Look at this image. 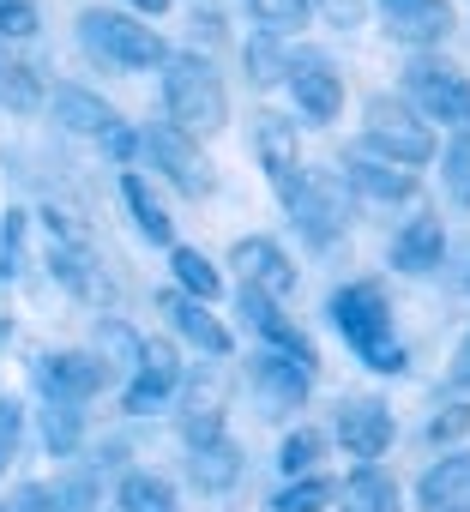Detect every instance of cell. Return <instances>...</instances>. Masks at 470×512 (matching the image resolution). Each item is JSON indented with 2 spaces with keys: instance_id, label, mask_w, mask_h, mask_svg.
Returning a JSON list of instances; mask_svg holds the SVG:
<instances>
[{
  "instance_id": "6da1fadb",
  "label": "cell",
  "mask_w": 470,
  "mask_h": 512,
  "mask_svg": "<svg viewBox=\"0 0 470 512\" xmlns=\"http://www.w3.org/2000/svg\"><path fill=\"white\" fill-rule=\"evenodd\" d=\"M326 314H332L338 338L356 350L362 368H374V374H404L410 356H404V338H398V326H392V302H386L380 284H344V290L326 302Z\"/></svg>"
},
{
  "instance_id": "7a4b0ae2",
  "label": "cell",
  "mask_w": 470,
  "mask_h": 512,
  "mask_svg": "<svg viewBox=\"0 0 470 512\" xmlns=\"http://www.w3.org/2000/svg\"><path fill=\"white\" fill-rule=\"evenodd\" d=\"M163 109L181 133L211 139L229 127V85L205 55H169L163 61Z\"/></svg>"
},
{
  "instance_id": "3957f363",
  "label": "cell",
  "mask_w": 470,
  "mask_h": 512,
  "mask_svg": "<svg viewBox=\"0 0 470 512\" xmlns=\"http://www.w3.org/2000/svg\"><path fill=\"white\" fill-rule=\"evenodd\" d=\"M79 43L115 73H151V67L169 61V43L151 25H139V13H115V7H85L79 13Z\"/></svg>"
},
{
  "instance_id": "277c9868",
  "label": "cell",
  "mask_w": 470,
  "mask_h": 512,
  "mask_svg": "<svg viewBox=\"0 0 470 512\" xmlns=\"http://www.w3.org/2000/svg\"><path fill=\"white\" fill-rule=\"evenodd\" d=\"M404 103L434 127H470V73L440 61L434 49H416L404 67Z\"/></svg>"
},
{
  "instance_id": "5b68a950",
  "label": "cell",
  "mask_w": 470,
  "mask_h": 512,
  "mask_svg": "<svg viewBox=\"0 0 470 512\" xmlns=\"http://www.w3.org/2000/svg\"><path fill=\"white\" fill-rule=\"evenodd\" d=\"M368 145L380 151V157H392V163H404V169H422V163H434V151H440V139H434V121L428 115H416L404 97H368Z\"/></svg>"
},
{
  "instance_id": "8992f818",
  "label": "cell",
  "mask_w": 470,
  "mask_h": 512,
  "mask_svg": "<svg viewBox=\"0 0 470 512\" xmlns=\"http://www.w3.org/2000/svg\"><path fill=\"white\" fill-rule=\"evenodd\" d=\"M145 139V151H151V163L187 193V199H205L211 187H217V169H211V157L199 151V139L193 133H181L175 121H157V127H145L139 133Z\"/></svg>"
},
{
  "instance_id": "52a82bcc",
  "label": "cell",
  "mask_w": 470,
  "mask_h": 512,
  "mask_svg": "<svg viewBox=\"0 0 470 512\" xmlns=\"http://www.w3.org/2000/svg\"><path fill=\"white\" fill-rule=\"evenodd\" d=\"M284 85H290V97H296V109L308 115V121H338L344 115V73L320 55V49H296L290 55V67H284Z\"/></svg>"
},
{
  "instance_id": "ba28073f",
  "label": "cell",
  "mask_w": 470,
  "mask_h": 512,
  "mask_svg": "<svg viewBox=\"0 0 470 512\" xmlns=\"http://www.w3.org/2000/svg\"><path fill=\"white\" fill-rule=\"evenodd\" d=\"M296 229L314 241V247H332L344 229H350V199H344V181H326V175H302V187L284 199Z\"/></svg>"
},
{
  "instance_id": "9c48e42d",
  "label": "cell",
  "mask_w": 470,
  "mask_h": 512,
  "mask_svg": "<svg viewBox=\"0 0 470 512\" xmlns=\"http://www.w3.org/2000/svg\"><path fill=\"white\" fill-rule=\"evenodd\" d=\"M332 440H338L350 458H362V464L386 458L392 440H398L392 404H380V398H344V404H338V422H332Z\"/></svg>"
},
{
  "instance_id": "30bf717a",
  "label": "cell",
  "mask_w": 470,
  "mask_h": 512,
  "mask_svg": "<svg viewBox=\"0 0 470 512\" xmlns=\"http://www.w3.org/2000/svg\"><path fill=\"white\" fill-rule=\"evenodd\" d=\"M254 157H260V169L272 175L278 199H290V193L302 187V133H296L290 115H278V109H260V115H254Z\"/></svg>"
},
{
  "instance_id": "8fae6325",
  "label": "cell",
  "mask_w": 470,
  "mask_h": 512,
  "mask_svg": "<svg viewBox=\"0 0 470 512\" xmlns=\"http://www.w3.org/2000/svg\"><path fill=\"white\" fill-rule=\"evenodd\" d=\"M344 181H350L362 199H374V205H398V199H416V169H404V163L380 157L368 139H362L356 151H344Z\"/></svg>"
},
{
  "instance_id": "7c38bea8",
  "label": "cell",
  "mask_w": 470,
  "mask_h": 512,
  "mask_svg": "<svg viewBox=\"0 0 470 512\" xmlns=\"http://www.w3.org/2000/svg\"><path fill=\"white\" fill-rule=\"evenodd\" d=\"M458 31L452 0H386V37L404 49H440Z\"/></svg>"
},
{
  "instance_id": "4fadbf2b",
  "label": "cell",
  "mask_w": 470,
  "mask_h": 512,
  "mask_svg": "<svg viewBox=\"0 0 470 512\" xmlns=\"http://www.w3.org/2000/svg\"><path fill=\"white\" fill-rule=\"evenodd\" d=\"M37 380H43V398H73V404H91L103 386H109V362L91 350H55L37 362Z\"/></svg>"
},
{
  "instance_id": "5bb4252c",
  "label": "cell",
  "mask_w": 470,
  "mask_h": 512,
  "mask_svg": "<svg viewBox=\"0 0 470 512\" xmlns=\"http://www.w3.org/2000/svg\"><path fill=\"white\" fill-rule=\"evenodd\" d=\"M229 266H235V278H242L248 290H266V296H290L296 290V266H290V253L272 235H242L229 247Z\"/></svg>"
},
{
  "instance_id": "9a60e30c",
  "label": "cell",
  "mask_w": 470,
  "mask_h": 512,
  "mask_svg": "<svg viewBox=\"0 0 470 512\" xmlns=\"http://www.w3.org/2000/svg\"><path fill=\"white\" fill-rule=\"evenodd\" d=\"M157 308L169 314V326H175L193 350H205V356H229V350H235V338H229V326L211 314V302H199V296H187V290H163Z\"/></svg>"
},
{
  "instance_id": "2e32d148",
  "label": "cell",
  "mask_w": 470,
  "mask_h": 512,
  "mask_svg": "<svg viewBox=\"0 0 470 512\" xmlns=\"http://www.w3.org/2000/svg\"><path fill=\"white\" fill-rule=\"evenodd\" d=\"M308 386H314V374H308L302 362H290L284 350H260V356H254V392H260V404H266L272 416L302 410V404H308Z\"/></svg>"
},
{
  "instance_id": "e0dca14e",
  "label": "cell",
  "mask_w": 470,
  "mask_h": 512,
  "mask_svg": "<svg viewBox=\"0 0 470 512\" xmlns=\"http://www.w3.org/2000/svg\"><path fill=\"white\" fill-rule=\"evenodd\" d=\"M175 386H181L175 356H169L163 344H145V356H139V368H133V380H127V410H133V416H151V410H163V404L175 398Z\"/></svg>"
},
{
  "instance_id": "ac0fdd59",
  "label": "cell",
  "mask_w": 470,
  "mask_h": 512,
  "mask_svg": "<svg viewBox=\"0 0 470 512\" xmlns=\"http://www.w3.org/2000/svg\"><path fill=\"white\" fill-rule=\"evenodd\" d=\"M242 308H248V326L266 338V350H284L290 362H302V368L314 374V344L278 314V296H266V290H242Z\"/></svg>"
},
{
  "instance_id": "d6986e66",
  "label": "cell",
  "mask_w": 470,
  "mask_h": 512,
  "mask_svg": "<svg viewBox=\"0 0 470 512\" xmlns=\"http://www.w3.org/2000/svg\"><path fill=\"white\" fill-rule=\"evenodd\" d=\"M440 253H446V223H440L434 211L410 217V223L392 235V266H398V272H410V278L434 272V266H440Z\"/></svg>"
},
{
  "instance_id": "ffe728a7",
  "label": "cell",
  "mask_w": 470,
  "mask_h": 512,
  "mask_svg": "<svg viewBox=\"0 0 470 512\" xmlns=\"http://www.w3.org/2000/svg\"><path fill=\"white\" fill-rule=\"evenodd\" d=\"M187 476H193L205 494H223V488L242 482V446L229 440V428L211 434V440H199V446H187Z\"/></svg>"
},
{
  "instance_id": "44dd1931",
  "label": "cell",
  "mask_w": 470,
  "mask_h": 512,
  "mask_svg": "<svg viewBox=\"0 0 470 512\" xmlns=\"http://www.w3.org/2000/svg\"><path fill=\"white\" fill-rule=\"evenodd\" d=\"M416 500L428 512H452V506H470V452H446L422 470L416 482Z\"/></svg>"
},
{
  "instance_id": "7402d4cb",
  "label": "cell",
  "mask_w": 470,
  "mask_h": 512,
  "mask_svg": "<svg viewBox=\"0 0 470 512\" xmlns=\"http://www.w3.org/2000/svg\"><path fill=\"white\" fill-rule=\"evenodd\" d=\"M55 121H61L67 133H85V139L103 145V133H109L121 115H115L97 91H85V85H61V91H55Z\"/></svg>"
},
{
  "instance_id": "603a6c76",
  "label": "cell",
  "mask_w": 470,
  "mask_h": 512,
  "mask_svg": "<svg viewBox=\"0 0 470 512\" xmlns=\"http://www.w3.org/2000/svg\"><path fill=\"white\" fill-rule=\"evenodd\" d=\"M181 392H187V398H181V440L199 446V440L223 434V386H217L211 374H199V380L181 386Z\"/></svg>"
},
{
  "instance_id": "cb8c5ba5",
  "label": "cell",
  "mask_w": 470,
  "mask_h": 512,
  "mask_svg": "<svg viewBox=\"0 0 470 512\" xmlns=\"http://www.w3.org/2000/svg\"><path fill=\"white\" fill-rule=\"evenodd\" d=\"M121 205L133 211V223H139V235H145V241H157V247H169V241H175V223H169V211H163V199L151 193V181H145V175L121 169Z\"/></svg>"
},
{
  "instance_id": "d4e9b609",
  "label": "cell",
  "mask_w": 470,
  "mask_h": 512,
  "mask_svg": "<svg viewBox=\"0 0 470 512\" xmlns=\"http://www.w3.org/2000/svg\"><path fill=\"white\" fill-rule=\"evenodd\" d=\"M338 512H398V482L380 464H356L338 488Z\"/></svg>"
},
{
  "instance_id": "484cf974",
  "label": "cell",
  "mask_w": 470,
  "mask_h": 512,
  "mask_svg": "<svg viewBox=\"0 0 470 512\" xmlns=\"http://www.w3.org/2000/svg\"><path fill=\"white\" fill-rule=\"evenodd\" d=\"M169 272H175V290H187L199 302H217L223 296V272L205 260L199 247H169Z\"/></svg>"
},
{
  "instance_id": "4316f807",
  "label": "cell",
  "mask_w": 470,
  "mask_h": 512,
  "mask_svg": "<svg viewBox=\"0 0 470 512\" xmlns=\"http://www.w3.org/2000/svg\"><path fill=\"white\" fill-rule=\"evenodd\" d=\"M115 500H121V512H181L175 488H169L163 476H151V470H127Z\"/></svg>"
},
{
  "instance_id": "83f0119b",
  "label": "cell",
  "mask_w": 470,
  "mask_h": 512,
  "mask_svg": "<svg viewBox=\"0 0 470 512\" xmlns=\"http://www.w3.org/2000/svg\"><path fill=\"white\" fill-rule=\"evenodd\" d=\"M49 266H55V278H61L73 296L109 302V284H103V272L91 266V253H79V247H55V253H49Z\"/></svg>"
},
{
  "instance_id": "f1b7e54d",
  "label": "cell",
  "mask_w": 470,
  "mask_h": 512,
  "mask_svg": "<svg viewBox=\"0 0 470 512\" xmlns=\"http://www.w3.org/2000/svg\"><path fill=\"white\" fill-rule=\"evenodd\" d=\"M242 67H248V79H254L260 91H272V85L284 79V67H290V55L278 49V31H254L248 49H242Z\"/></svg>"
},
{
  "instance_id": "f546056e",
  "label": "cell",
  "mask_w": 470,
  "mask_h": 512,
  "mask_svg": "<svg viewBox=\"0 0 470 512\" xmlns=\"http://www.w3.org/2000/svg\"><path fill=\"white\" fill-rule=\"evenodd\" d=\"M37 416H43V434H49V452H55V458H67V452L79 446V434H85V410H79L73 398H49V404H43Z\"/></svg>"
},
{
  "instance_id": "4dcf8cb0",
  "label": "cell",
  "mask_w": 470,
  "mask_h": 512,
  "mask_svg": "<svg viewBox=\"0 0 470 512\" xmlns=\"http://www.w3.org/2000/svg\"><path fill=\"white\" fill-rule=\"evenodd\" d=\"M242 7H248V19H254L260 31H278V37L314 25V7H308V0H242Z\"/></svg>"
},
{
  "instance_id": "1f68e13d",
  "label": "cell",
  "mask_w": 470,
  "mask_h": 512,
  "mask_svg": "<svg viewBox=\"0 0 470 512\" xmlns=\"http://www.w3.org/2000/svg\"><path fill=\"white\" fill-rule=\"evenodd\" d=\"M97 356L115 368H139V356H145V338L127 326V320H115V314H103V326H97Z\"/></svg>"
},
{
  "instance_id": "d6a6232c",
  "label": "cell",
  "mask_w": 470,
  "mask_h": 512,
  "mask_svg": "<svg viewBox=\"0 0 470 512\" xmlns=\"http://www.w3.org/2000/svg\"><path fill=\"white\" fill-rule=\"evenodd\" d=\"M320 458H326V428H296V434L278 446V470H284V476H308Z\"/></svg>"
},
{
  "instance_id": "836d02e7",
  "label": "cell",
  "mask_w": 470,
  "mask_h": 512,
  "mask_svg": "<svg viewBox=\"0 0 470 512\" xmlns=\"http://www.w3.org/2000/svg\"><path fill=\"white\" fill-rule=\"evenodd\" d=\"M326 500H338V488H332L326 476H314V470H308V476H296L290 488H278V494H272V512H320Z\"/></svg>"
},
{
  "instance_id": "e575fe53",
  "label": "cell",
  "mask_w": 470,
  "mask_h": 512,
  "mask_svg": "<svg viewBox=\"0 0 470 512\" xmlns=\"http://www.w3.org/2000/svg\"><path fill=\"white\" fill-rule=\"evenodd\" d=\"M0 103H7V109H19V115H31V109L43 103V85H37V73H31V67H19V61H0Z\"/></svg>"
},
{
  "instance_id": "d590c367",
  "label": "cell",
  "mask_w": 470,
  "mask_h": 512,
  "mask_svg": "<svg viewBox=\"0 0 470 512\" xmlns=\"http://www.w3.org/2000/svg\"><path fill=\"white\" fill-rule=\"evenodd\" d=\"M37 31H43L37 0H0V43H25Z\"/></svg>"
},
{
  "instance_id": "8d00e7d4",
  "label": "cell",
  "mask_w": 470,
  "mask_h": 512,
  "mask_svg": "<svg viewBox=\"0 0 470 512\" xmlns=\"http://www.w3.org/2000/svg\"><path fill=\"white\" fill-rule=\"evenodd\" d=\"M19 446H25V404L19 398H0V476L13 470Z\"/></svg>"
},
{
  "instance_id": "74e56055",
  "label": "cell",
  "mask_w": 470,
  "mask_h": 512,
  "mask_svg": "<svg viewBox=\"0 0 470 512\" xmlns=\"http://www.w3.org/2000/svg\"><path fill=\"white\" fill-rule=\"evenodd\" d=\"M91 506H97V482L91 476L49 482V512H91Z\"/></svg>"
},
{
  "instance_id": "f35d334b",
  "label": "cell",
  "mask_w": 470,
  "mask_h": 512,
  "mask_svg": "<svg viewBox=\"0 0 470 512\" xmlns=\"http://www.w3.org/2000/svg\"><path fill=\"white\" fill-rule=\"evenodd\" d=\"M446 187H452V199H464L470 205V127H458V139L446 145Z\"/></svg>"
},
{
  "instance_id": "ab89813d",
  "label": "cell",
  "mask_w": 470,
  "mask_h": 512,
  "mask_svg": "<svg viewBox=\"0 0 470 512\" xmlns=\"http://www.w3.org/2000/svg\"><path fill=\"white\" fill-rule=\"evenodd\" d=\"M308 7L326 13V25H338V31H356L368 19V0H308Z\"/></svg>"
},
{
  "instance_id": "60d3db41",
  "label": "cell",
  "mask_w": 470,
  "mask_h": 512,
  "mask_svg": "<svg viewBox=\"0 0 470 512\" xmlns=\"http://www.w3.org/2000/svg\"><path fill=\"white\" fill-rule=\"evenodd\" d=\"M458 434H470V404H446L428 422V440H458Z\"/></svg>"
},
{
  "instance_id": "b9f144b4",
  "label": "cell",
  "mask_w": 470,
  "mask_h": 512,
  "mask_svg": "<svg viewBox=\"0 0 470 512\" xmlns=\"http://www.w3.org/2000/svg\"><path fill=\"white\" fill-rule=\"evenodd\" d=\"M452 380H470V338H464L458 356H452Z\"/></svg>"
},
{
  "instance_id": "7bdbcfd3",
  "label": "cell",
  "mask_w": 470,
  "mask_h": 512,
  "mask_svg": "<svg viewBox=\"0 0 470 512\" xmlns=\"http://www.w3.org/2000/svg\"><path fill=\"white\" fill-rule=\"evenodd\" d=\"M127 7H133L139 19H151V13H169V0H127Z\"/></svg>"
},
{
  "instance_id": "ee69618b",
  "label": "cell",
  "mask_w": 470,
  "mask_h": 512,
  "mask_svg": "<svg viewBox=\"0 0 470 512\" xmlns=\"http://www.w3.org/2000/svg\"><path fill=\"white\" fill-rule=\"evenodd\" d=\"M452 512H470V506H452Z\"/></svg>"
}]
</instances>
